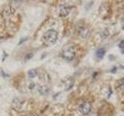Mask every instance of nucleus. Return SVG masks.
I'll return each mask as SVG.
<instances>
[{"label":"nucleus","instance_id":"8","mask_svg":"<svg viewBox=\"0 0 124 116\" xmlns=\"http://www.w3.org/2000/svg\"><path fill=\"white\" fill-rule=\"evenodd\" d=\"M28 75L30 78H33L35 77L37 75V71L36 70H30V71L28 72Z\"/></svg>","mask_w":124,"mask_h":116},{"label":"nucleus","instance_id":"5","mask_svg":"<svg viewBox=\"0 0 124 116\" xmlns=\"http://www.w3.org/2000/svg\"><path fill=\"white\" fill-rule=\"evenodd\" d=\"M70 13V8L69 7H62L60 9V15L61 17H65L69 14Z\"/></svg>","mask_w":124,"mask_h":116},{"label":"nucleus","instance_id":"1","mask_svg":"<svg viewBox=\"0 0 124 116\" xmlns=\"http://www.w3.org/2000/svg\"><path fill=\"white\" fill-rule=\"evenodd\" d=\"M57 39V33L54 29H49L43 36V42L46 46L54 44Z\"/></svg>","mask_w":124,"mask_h":116},{"label":"nucleus","instance_id":"11","mask_svg":"<svg viewBox=\"0 0 124 116\" xmlns=\"http://www.w3.org/2000/svg\"><path fill=\"white\" fill-rule=\"evenodd\" d=\"M26 116H35V115H32V114H30V115H26Z\"/></svg>","mask_w":124,"mask_h":116},{"label":"nucleus","instance_id":"9","mask_svg":"<svg viewBox=\"0 0 124 116\" xmlns=\"http://www.w3.org/2000/svg\"><path fill=\"white\" fill-rule=\"evenodd\" d=\"M117 83H118V87L121 89V90L124 91V77L122 79H120Z\"/></svg>","mask_w":124,"mask_h":116},{"label":"nucleus","instance_id":"2","mask_svg":"<svg viewBox=\"0 0 124 116\" xmlns=\"http://www.w3.org/2000/svg\"><path fill=\"white\" fill-rule=\"evenodd\" d=\"M91 110H92V105H91V104L89 102H83L79 107L80 113L81 115H88L89 113H90Z\"/></svg>","mask_w":124,"mask_h":116},{"label":"nucleus","instance_id":"6","mask_svg":"<svg viewBox=\"0 0 124 116\" xmlns=\"http://www.w3.org/2000/svg\"><path fill=\"white\" fill-rule=\"evenodd\" d=\"M38 91L41 95H46L50 92V89L46 86H41L39 87Z\"/></svg>","mask_w":124,"mask_h":116},{"label":"nucleus","instance_id":"4","mask_svg":"<svg viewBox=\"0 0 124 116\" xmlns=\"http://www.w3.org/2000/svg\"><path fill=\"white\" fill-rule=\"evenodd\" d=\"M78 35L80 36L83 37V38L88 37L89 36V34H90L89 29L85 26H80L78 28Z\"/></svg>","mask_w":124,"mask_h":116},{"label":"nucleus","instance_id":"3","mask_svg":"<svg viewBox=\"0 0 124 116\" xmlns=\"http://www.w3.org/2000/svg\"><path fill=\"white\" fill-rule=\"evenodd\" d=\"M75 57V51L74 48L68 47L63 51V57L67 60H71Z\"/></svg>","mask_w":124,"mask_h":116},{"label":"nucleus","instance_id":"10","mask_svg":"<svg viewBox=\"0 0 124 116\" xmlns=\"http://www.w3.org/2000/svg\"><path fill=\"white\" fill-rule=\"evenodd\" d=\"M33 57V53H31L30 56H29V55H27V56L26 57V59H28V57L30 58V57Z\"/></svg>","mask_w":124,"mask_h":116},{"label":"nucleus","instance_id":"7","mask_svg":"<svg viewBox=\"0 0 124 116\" xmlns=\"http://www.w3.org/2000/svg\"><path fill=\"white\" fill-rule=\"evenodd\" d=\"M105 53H106V50H105L104 49H102V48H100V49H99L98 50H97L96 56L98 58H99V59H102V58L105 55Z\"/></svg>","mask_w":124,"mask_h":116}]
</instances>
